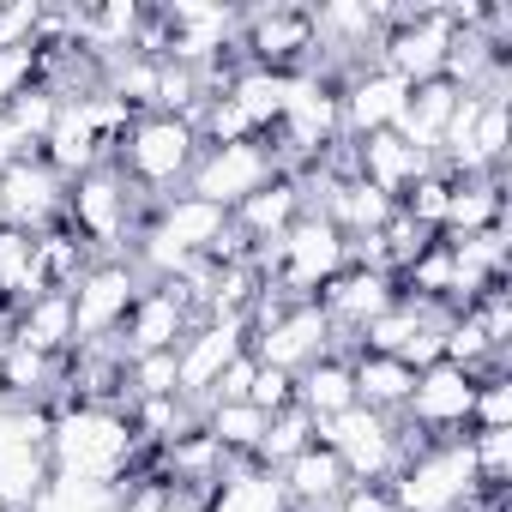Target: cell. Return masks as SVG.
I'll return each mask as SVG.
<instances>
[{
	"label": "cell",
	"instance_id": "obj_1",
	"mask_svg": "<svg viewBox=\"0 0 512 512\" xmlns=\"http://www.w3.org/2000/svg\"><path fill=\"white\" fill-rule=\"evenodd\" d=\"M49 464H55V476H73V482H121L145 464V452H139L127 410L61 404L55 428H49Z\"/></svg>",
	"mask_w": 512,
	"mask_h": 512
},
{
	"label": "cell",
	"instance_id": "obj_2",
	"mask_svg": "<svg viewBox=\"0 0 512 512\" xmlns=\"http://www.w3.org/2000/svg\"><path fill=\"white\" fill-rule=\"evenodd\" d=\"M109 163L127 175V187H133L139 199L163 205L169 193L187 187V175H193V163H199V133H193V121H181V115H139V121L127 127V139L115 145Z\"/></svg>",
	"mask_w": 512,
	"mask_h": 512
},
{
	"label": "cell",
	"instance_id": "obj_3",
	"mask_svg": "<svg viewBox=\"0 0 512 512\" xmlns=\"http://www.w3.org/2000/svg\"><path fill=\"white\" fill-rule=\"evenodd\" d=\"M398 512H464V500L476 494V470H470V446L458 440H428L422 452H410L392 482H386Z\"/></svg>",
	"mask_w": 512,
	"mask_h": 512
},
{
	"label": "cell",
	"instance_id": "obj_4",
	"mask_svg": "<svg viewBox=\"0 0 512 512\" xmlns=\"http://www.w3.org/2000/svg\"><path fill=\"white\" fill-rule=\"evenodd\" d=\"M235 61L241 67H266V73H314L320 43H314L308 7H247L241 37H235Z\"/></svg>",
	"mask_w": 512,
	"mask_h": 512
},
{
	"label": "cell",
	"instance_id": "obj_5",
	"mask_svg": "<svg viewBox=\"0 0 512 512\" xmlns=\"http://www.w3.org/2000/svg\"><path fill=\"white\" fill-rule=\"evenodd\" d=\"M139 290H145V272L127 260V253H115V260H91L85 278L67 290V296H73V332H79V344H109V338H121V326H127V314H133Z\"/></svg>",
	"mask_w": 512,
	"mask_h": 512
},
{
	"label": "cell",
	"instance_id": "obj_6",
	"mask_svg": "<svg viewBox=\"0 0 512 512\" xmlns=\"http://www.w3.org/2000/svg\"><path fill=\"white\" fill-rule=\"evenodd\" d=\"M278 175L284 169H278V157H272L266 139H247V145H199V163H193V175H187L181 193L235 211L241 199H253V193H260L266 181H278Z\"/></svg>",
	"mask_w": 512,
	"mask_h": 512
},
{
	"label": "cell",
	"instance_id": "obj_7",
	"mask_svg": "<svg viewBox=\"0 0 512 512\" xmlns=\"http://www.w3.org/2000/svg\"><path fill=\"white\" fill-rule=\"evenodd\" d=\"M247 350H253V362H260V368L302 374V368H314L320 356L338 350V332H332V320L320 314V302H296V308H284L278 320L253 326V332H247ZM338 356H344V350H338Z\"/></svg>",
	"mask_w": 512,
	"mask_h": 512
},
{
	"label": "cell",
	"instance_id": "obj_8",
	"mask_svg": "<svg viewBox=\"0 0 512 512\" xmlns=\"http://www.w3.org/2000/svg\"><path fill=\"white\" fill-rule=\"evenodd\" d=\"M470 398H476V374H464L452 362H434V368L416 374L404 422L422 428L428 440H458V434H470Z\"/></svg>",
	"mask_w": 512,
	"mask_h": 512
},
{
	"label": "cell",
	"instance_id": "obj_9",
	"mask_svg": "<svg viewBox=\"0 0 512 512\" xmlns=\"http://www.w3.org/2000/svg\"><path fill=\"white\" fill-rule=\"evenodd\" d=\"M61 217H67V181H61L37 151L19 157L7 175H0V223L43 235V229H55Z\"/></svg>",
	"mask_w": 512,
	"mask_h": 512
},
{
	"label": "cell",
	"instance_id": "obj_10",
	"mask_svg": "<svg viewBox=\"0 0 512 512\" xmlns=\"http://www.w3.org/2000/svg\"><path fill=\"white\" fill-rule=\"evenodd\" d=\"M410 103V85L398 73H386L380 61L374 67H356L338 79V115H344V139H368V133H392L398 115Z\"/></svg>",
	"mask_w": 512,
	"mask_h": 512
},
{
	"label": "cell",
	"instance_id": "obj_11",
	"mask_svg": "<svg viewBox=\"0 0 512 512\" xmlns=\"http://www.w3.org/2000/svg\"><path fill=\"white\" fill-rule=\"evenodd\" d=\"M320 314L332 320V332H338V350L350 356V338L374 320V314H386L392 302H398V278H386V272H368V266H344L320 296Z\"/></svg>",
	"mask_w": 512,
	"mask_h": 512
},
{
	"label": "cell",
	"instance_id": "obj_12",
	"mask_svg": "<svg viewBox=\"0 0 512 512\" xmlns=\"http://www.w3.org/2000/svg\"><path fill=\"white\" fill-rule=\"evenodd\" d=\"M193 326H199V314L187 308V296L175 284H145L139 302H133V314H127V326H121V344H127V356L181 350Z\"/></svg>",
	"mask_w": 512,
	"mask_h": 512
},
{
	"label": "cell",
	"instance_id": "obj_13",
	"mask_svg": "<svg viewBox=\"0 0 512 512\" xmlns=\"http://www.w3.org/2000/svg\"><path fill=\"white\" fill-rule=\"evenodd\" d=\"M247 350V320H199L187 332V344L175 350V374H181V398L205 404V392L217 386V374Z\"/></svg>",
	"mask_w": 512,
	"mask_h": 512
},
{
	"label": "cell",
	"instance_id": "obj_14",
	"mask_svg": "<svg viewBox=\"0 0 512 512\" xmlns=\"http://www.w3.org/2000/svg\"><path fill=\"white\" fill-rule=\"evenodd\" d=\"M350 157H356V181H368L374 193H386L392 205L410 193V181H422L434 169L428 151H416L410 139L398 133H368V139H350Z\"/></svg>",
	"mask_w": 512,
	"mask_h": 512
},
{
	"label": "cell",
	"instance_id": "obj_15",
	"mask_svg": "<svg viewBox=\"0 0 512 512\" xmlns=\"http://www.w3.org/2000/svg\"><path fill=\"white\" fill-rule=\"evenodd\" d=\"M13 344L49 356V362H67L79 350V332H73V296L67 290H43L37 302L13 308Z\"/></svg>",
	"mask_w": 512,
	"mask_h": 512
},
{
	"label": "cell",
	"instance_id": "obj_16",
	"mask_svg": "<svg viewBox=\"0 0 512 512\" xmlns=\"http://www.w3.org/2000/svg\"><path fill=\"white\" fill-rule=\"evenodd\" d=\"M278 482H284V494H290V506L296 512H320V506H332V500H344L356 482H350V470L338 464V452L332 446H308V452H296L284 470H278Z\"/></svg>",
	"mask_w": 512,
	"mask_h": 512
},
{
	"label": "cell",
	"instance_id": "obj_17",
	"mask_svg": "<svg viewBox=\"0 0 512 512\" xmlns=\"http://www.w3.org/2000/svg\"><path fill=\"white\" fill-rule=\"evenodd\" d=\"M302 211H308V205H302V181H296V175H278V181H266L253 199H241V205L229 211V223H235V235H241L247 247H266V241H278Z\"/></svg>",
	"mask_w": 512,
	"mask_h": 512
},
{
	"label": "cell",
	"instance_id": "obj_18",
	"mask_svg": "<svg viewBox=\"0 0 512 512\" xmlns=\"http://www.w3.org/2000/svg\"><path fill=\"white\" fill-rule=\"evenodd\" d=\"M500 223H506V175H470V181H452L440 241H464V235H482V229H500Z\"/></svg>",
	"mask_w": 512,
	"mask_h": 512
},
{
	"label": "cell",
	"instance_id": "obj_19",
	"mask_svg": "<svg viewBox=\"0 0 512 512\" xmlns=\"http://www.w3.org/2000/svg\"><path fill=\"white\" fill-rule=\"evenodd\" d=\"M458 85L452 79H428V85H410V103H404V115H398V139H410L416 151H428V157H440V139H446V121H452V109H458Z\"/></svg>",
	"mask_w": 512,
	"mask_h": 512
},
{
	"label": "cell",
	"instance_id": "obj_20",
	"mask_svg": "<svg viewBox=\"0 0 512 512\" xmlns=\"http://www.w3.org/2000/svg\"><path fill=\"white\" fill-rule=\"evenodd\" d=\"M0 398H7V404L55 410L61 404V362L37 356L25 344H7V350H0Z\"/></svg>",
	"mask_w": 512,
	"mask_h": 512
},
{
	"label": "cell",
	"instance_id": "obj_21",
	"mask_svg": "<svg viewBox=\"0 0 512 512\" xmlns=\"http://www.w3.org/2000/svg\"><path fill=\"white\" fill-rule=\"evenodd\" d=\"M205 512H296L278 470H260V464H229L223 482L211 488Z\"/></svg>",
	"mask_w": 512,
	"mask_h": 512
},
{
	"label": "cell",
	"instance_id": "obj_22",
	"mask_svg": "<svg viewBox=\"0 0 512 512\" xmlns=\"http://www.w3.org/2000/svg\"><path fill=\"white\" fill-rule=\"evenodd\" d=\"M350 374H356V404H362V410H374V416H404L410 386H416V368H404L398 356H368V350H356V356H350Z\"/></svg>",
	"mask_w": 512,
	"mask_h": 512
},
{
	"label": "cell",
	"instance_id": "obj_23",
	"mask_svg": "<svg viewBox=\"0 0 512 512\" xmlns=\"http://www.w3.org/2000/svg\"><path fill=\"white\" fill-rule=\"evenodd\" d=\"M296 404L314 416V422H332V416H344L350 404H356V374H350V356H320L314 368H302L296 374Z\"/></svg>",
	"mask_w": 512,
	"mask_h": 512
},
{
	"label": "cell",
	"instance_id": "obj_24",
	"mask_svg": "<svg viewBox=\"0 0 512 512\" xmlns=\"http://www.w3.org/2000/svg\"><path fill=\"white\" fill-rule=\"evenodd\" d=\"M43 290H49V284H43V260H37V235L0 223V302H7V308H25V302H37Z\"/></svg>",
	"mask_w": 512,
	"mask_h": 512
},
{
	"label": "cell",
	"instance_id": "obj_25",
	"mask_svg": "<svg viewBox=\"0 0 512 512\" xmlns=\"http://www.w3.org/2000/svg\"><path fill=\"white\" fill-rule=\"evenodd\" d=\"M290 79H296V73L235 67V73L223 79V97H229V103H241V115L260 127V133H272V127H278V115H284V103H290Z\"/></svg>",
	"mask_w": 512,
	"mask_h": 512
},
{
	"label": "cell",
	"instance_id": "obj_26",
	"mask_svg": "<svg viewBox=\"0 0 512 512\" xmlns=\"http://www.w3.org/2000/svg\"><path fill=\"white\" fill-rule=\"evenodd\" d=\"M49 482H55L49 446H0V512H31Z\"/></svg>",
	"mask_w": 512,
	"mask_h": 512
},
{
	"label": "cell",
	"instance_id": "obj_27",
	"mask_svg": "<svg viewBox=\"0 0 512 512\" xmlns=\"http://www.w3.org/2000/svg\"><path fill=\"white\" fill-rule=\"evenodd\" d=\"M314 446V416L302 410V404H290V410H278L272 422H266V440H260V452H253V464L260 470H284L296 452H308Z\"/></svg>",
	"mask_w": 512,
	"mask_h": 512
},
{
	"label": "cell",
	"instance_id": "obj_28",
	"mask_svg": "<svg viewBox=\"0 0 512 512\" xmlns=\"http://www.w3.org/2000/svg\"><path fill=\"white\" fill-rule=\"evenodd\" d=\"M464 446H470L476 488H506L512 482V428H470Z\"/></svg>",
	"mask_w": 512,
	"mask_h": 512
},
{
	"label": "cell",
	"instance_id": "obj_29",
	"mask_svg": "<svg viewBox=\"0 0 512 512\" xmlns=\"http://www.w3.org/2000/svg\"><path fill=\"white\" fill-rule=\"evenodd\" d=\"M446 199H452V175L434 163L422 181H410V193L398 199V211L416 223V229H428V235H440V223H446Z\"/></svg>",
	"mask_w": 512,
	"mask_h": 512
},
{
	"label": "cell",
	"instance_id": "obj_30",
	"mask_svg": "<svg viewBox=\"0 0 512 512\" xmlns=\"http://www.w3.org/2000/svg\"><path fill=\"white\" fill-rule=\"evenodd\" d=\"M133 398H181V374H175V350H151V356H127V404Z\"/></svg>",
	"mask_w": 512,
	"mask_h": 512
},
{
	"label": "cell",
	"instance_id": "obj_31",
	"mask_svg": "<svg viewBox=\"0 0 512 512\" xmlns=\"http://www.w3.org/2000/svg\"><path fill=\"white\" fill-rule=\"evenodd\" d=\"M55 109H61V97H55V91H49V85L37 79V85H25V91L13 97V109H7V121H13V127L25 133V145L37 151V145H43V133L55 127Z\"/></svg>",
	"mask_w": 512,
	"mask_h": 512
},
{
	"label": "cell",
	"instance_id": "obj_32",
	"mask_svg": "<svg viewBox=\"0 0 512 512\" xmlns=\"http://www.w3.org/2000/svg\"><path fill=\"white\" fill-rule=\"evenodd\" d=\"M470 428H512V374H476V398H470Z\"/></svg>",
	"mask_w": 512,
	"mask_h": 512
},
{
	"label": "cell",
	"instance_id": "obj_33",
	"mask_svg": "<svg viewBox=\"0 0 512 512\" xmlns=\"http://www.w3.org/2000/svg\"><path fill=\"white\" fill-rule=\"evenodd\" d=\"M43 0H7L0 7V49H37V31H43Z\"/></svg>",
	"mask_w": 512,
	"mask_h": 512
},
{
	"label": "cell",
	"instance_id": "obj_34",
	"mask_svg": "<svg viewBox=\"0 0 512 512\" xmlns=\"http://www.w3.org/2000/svg\"><path fill=\"white\" fill-rule=\"evenodd\" d=\"M253 374H260V362H253V350H241L223 374H217V386L205 392V404H247V392H253ZM199 404V410H205Z\"/></svg>",
	"mask_w": 512,
	"mask_h": 512
},
{
	"label": "cell",
	"instance_id": "obj_35",
	"mask_svg": "<svg viewBox=\"0 0 512 512\" xmlns=\"http://www.w3.org/2000/svg\"><path fill=\"white\" fill-rule=\"evenodd\" d=\"M25 85H37V49H0V115L13 109Z\"/></svg>",
	"mask_w": 512,
	"mask_h": 512
},
{
	"label": "cell",
	"instance_id": "obj_36",
	"mask_svg": "<svg viewBox=\"0 0 512 512\" xmlns=\"http://www.w3.org/2000/svg\"><path fill=\"white\" fill-rule=\"evenodd\" d=\"M247 404H253V410H266V416L290 410V404H296V374L260 368V374H253V392H247Z\"/></svg>",
	"mask_w": 512,
	"mask_h": 512
},
{
	"label": "cell",
	"instance_id": "obj_37",
	"mask_svg": "<svg viewBox=\"0 0 512 512\" xmlns=\"http://www.w3.org/2000/svg\"><path fill=\"white\" fill-rule=\"evenodd\" d=\"M338 512H398V506H392V494H386V488H374V482H356V488L338 500Z\"/></svg>",
	"mask_w": 512,
	"mask_h": 512
},
{
	"label": "cell",
	"instance_id": "obj_38",
	"mask_svg": "<svg viewBox=\"0 0 512 512\" xmlns=\"http://www.w3.org/2000/svg\"><path fill=\"white\" fill-rule=\"evenodd\" d=\"M13 344V308H0V350Z\"/></svg>",
	"mask_w": 512,
	"mask_h": 512
},
{
	"label": "cell",
	"instance_id": "obj_39",
	"mask_svg": "<svg viewBox=\"0 0 512 512\" xmlns=\"http://www.w3.org/2000/svg\"><path fill=\"white\" fill-rule=\"evenodd\" d=\"M0 308H7V302H0Z\"/></svg>",
	"mask_w": 512,
	"mask_h": 512
}]
</instances>
